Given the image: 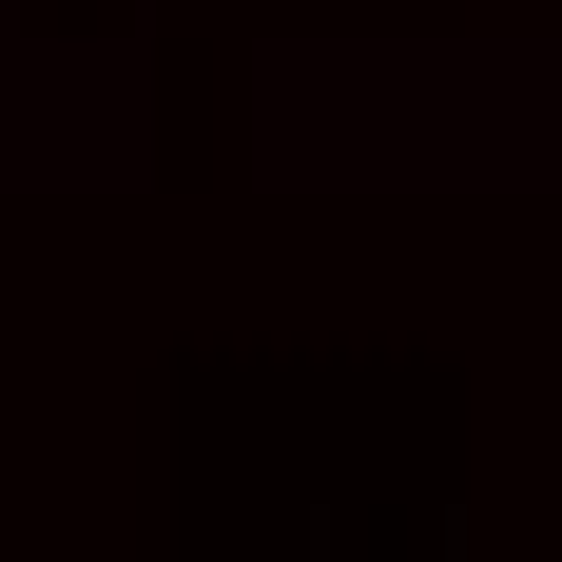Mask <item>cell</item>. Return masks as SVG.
I'll list each match as a JSON object with an SVG mask.
<instances>
[{
    "instance_id": "1",
    "label": "cell",
    "mask_w": 562,
    "mask_h": 562,
    "mask_svg": "<svg viewBox=\"0 0 562 562\" xmlns=\"http://www.w3.org/2000/svg\"><path fill=\"white\" fill-rule=\"evenodd\" d=\"M291 194H562V40H252Z\"/></svg>"
},
{
    "instance_id": "2",
    "label": "cell",
    "mask_w": 562,
    "mask_h": 562,
    "mask_svg": "<svg viewBox=\"0 0 562 562\" xmlns=\"http://www.w3.org/2000/svg\"><path fill=\"white\" fill-rule=\"evenodd\" d=\"M0 156L40 175V194H136V175H156V58H136V40H58V58H20Z\"/></svg>"
}]
</instances>
